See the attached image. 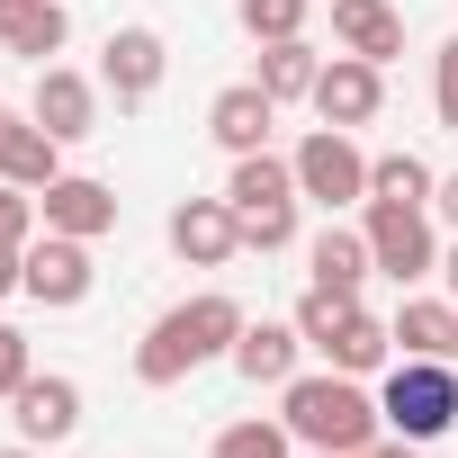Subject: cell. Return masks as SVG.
<instances>
[{"mask_svg": "<svg viewBox=\"0 0 458 458\" xmlns=\"http://www.w3.org/2000/svg\"><path fill=\"white\" fill-rule=\"evenodd\" d=\"M243 324H252V315L225 297V288L180 297L171 315H153V324H144V342H135V386H180V377H198L207 360H234Z\"/></svg>", "mask_w": 458, "mask_h": 458, "instance_id": "cell-1", "label": "cell"}, {"mask_svg": "<svg viewBox=\"0 0 458 458\" xmlns=\"http://www.w3.org/2000/svg\"><path fill=\"white\" fill-rule=\"evenodd\" d=\"M279 422L297 431V449H377V431H386L377 395L360 377H342V369H315V377L297 369L279 386Z\"/></svg>", "mask_w": 458, "mask_h": 458, "instance_id": "cell-2", "label": "cell"}, {"mask_svg": "<svg viewBox=\"0 0 458 458\" xmlns=\"http://www.w3.org/2000/svg\"><path fill=\"white\" fill-rule=\"evenodd\" d=\"M225 207L243 225V252H288L297 243V162L288 153H234V180H225Z\"/></svg>", "mask_w": 458, "mask_h": 458, "instance_id": "cell-3", "label": "cell"}, {"mask_svg": "<svg viewBox=\"0 0 458 458\" xmlns=\"http://www.w3.org/2000/svg\"><path fill=\"white\" fill-rule=\"evenodd\" d=\"M377 413H386L395 440L431 449L440 431H458V360H395L386 386H377Z\"/></svg>", "mask_w": 458, "mask_h": 458, "instance_id": "cell-4", "label": "cell"}, {"mask_svg": "<svg viewBox=\"0 0 458 458\" xmlns=\"http://www.w3.org/2000/svg\"><path fill=\"white\" fill-rule=\"evenodd\" d=\"M360 234H369V261L395 279V288H422L440 270V234H431V207H395V198H360Z\"/></svg>", "mask_w": 458, "mask_h": 458, "instance_id": "cell-5", "label": "cell"}, {"mask_svg": "<svg viewBox=\"0 0 458 458\" xmlns=\"http://www.w3.org/2000/svg\"><path fill=\"white\" fill-rule=\"evenodd\" d=\"M288 162H297V198H315V207H333V216L369 198V153H360V135H342V126H315Z\"/></svg>", "mask_w": 458, "mask_h": 458, "instance_id": "cell-6", "label": "cell"}, {"mask_svg": "<svg viewBox=\"0 0 458 458\" xmlns=\"http://www.w3.org/2000/svg\"><path fill=\"white\" fill-rule=\"evenodd\" d=\"M99 288V270H90V243L81 234H37L28 252H19V297H37V306H81Z\"/></svg>", "mask_w": 458, "mask_h": 458, "instance_id": "cell-7", "label": "cell"}, {"mask_svg": "<svg viewBox=\"0 0 458 458\" xmlns=\"http://www.w3.org/2000/svg\"><path fill=\"white\" fill-rule=\"evenodd\" d=\"M324 126H342V135H360L377 108H386V64H369V55H333L324 72H315V99H306Z\"/></svg>", "mask_w": 458, "mask_h": 458, "instance_id": "cell-8", "label": "cell"}, {"mask_svg": "<svg viewBox=\"0 0 458 458\" xmlns=\"http://www.w3.org/2000/svg\"><path fill=\"white\" fill-rule=\"evenodd\" d=\"M28 117H37L55 144H90V135H99V81L72 72V64H37V99H28Z\"/></svg>", "mask_w": 458, "mask_h": 458, "instance_id": "cell-9", "label": "cell"}, {"mask_svg": "<svg viewBox=\"0 0 458 458\" xmlns=\"http://www.w3.org/2000/svg\"><path fill=\"white\" fill-rule=\"evenodd\" d=\"M162 72H171V46H162L153 28H108V46H99V90H117V108H144V99L162 90Z\"/></svg>", "mask_w": 458, "mask_h": 458, "instance_id": "cell-10", "label": "cell"}, {"mask_svg": "<svg viewBox=\"0 0 458 458\" xmlns=\"http://www.w3.org/2000/svg\"><path fill=\"white\" fill-rule=\"evenodd\" d=\"M37 216H46V234H81V243H99V234H117V189L90 180V171H64V180L37 189Z\"/></svg>", "mask_w": 458, "mask_h": 458, "instance_id": "cell-11", "label": "cell"}, {"mask_svg": "<svg viewBox=\"0 0 458 458\" xmlns=\"http://www.w3.org/2000/svg\"><path fill=\"white\" fill-rule=\"evenodd\" d=\"M162 234H171V252H180L189 270H225V261L243 252V225H234V207H225V198H180Z\"/></svg>", "mask_w": 458, "mask_h": 458, "instance_id": "cell-12", "label": "cell"}, {"mask_svg": "<svg viewBox=\"0 0 458 458\" xmlns=\"http://www.w3.org/2000/svg\"><path fill=\"white\" fill-rule=\"evenodd\" d=\"M10 422H19V440H37V449H64L72 431H81V386L72 377H28L19 395H10Z\"/></svg>", "mask_w": 458, "mask_h": 458, "instance_id": "cell-13", "label": "cell"}, {"mask_svg": "<svg viewBox=\"0 0 458 458\" xmlns=\"http://www.w3.org/2000/svg\"><path fill=\"white\" fill-rule=\"evenodd\" d=\"M270 126H279V99H270L261 81H225V90L207 99V135H216L225 153H261Z\"/></svg>", "mask_w": 458, "mask_h": 458, "instance_id": "cell-14", "label": "cell"}, {"mask_svg": "<svg viewBox=\"0 0 458 458\" xmlns=\"http://www.w3.org/2000/svg\"><path fill=\"white\" fill-rule=\"evenodd\" d=\"M333 46L369 55V64H395L404 55V10L395 0H333Z\"/></svg>", "mask_w": 458, "mask_h": 458, "instance_id": "cell-15", "label": "cell"}, {"mask_svg": "<svg viewBox=\"0 0 458 458\" xmlns=\"http://www.w3.org/2000/svg\"><path fill=\"white\" fill-rule=\"evenodd\" d=\"M0 46L28 55V64H55L72 46V10L64 0H0Z\"/></svg>", "mask_w": 458, "mask_h": 458, "instance_id": "cell-16", "label": "cell"}, {"mask_svg": "<svg viewBox=\"0 0 458 458\" xmlns=\"http://www.w3.org/2000/svg\"><path fill=\"white\" fill-rule=\"evenodd\" d=\"M386 333L395 360H458V297H404Z\"/></svg>", "mask_w": 458, "mask_h": 458, "instance_id": "cell-17", "label": "cell"}, {"mask_svg": "<svg viewBox=\"0 0 458 458\" xmlns=\"http://www.w3.org/2000/svg\"><path fill=\"white\" fill-rule=\"evenodd\" d=\"M297 360H306V333L297 324H243V342H234V377L243 386H288L297 377Z\"/></svg>", "mask_w": 458, "mask_h": 458, "instance_id": "cell-18", "label": "cell"}, {"mask_svg": "<svg viewBox=\"0 0 458 458\" xmlns=\"http://www.w3.org/2000/svg\"><path fill=\"white\" fill-rule=\"evenodd\" d=\"M0 180H10V189H46V180H64V144H55L37 117H0Z\"/></svg>", "mask_w": 458, "mask_h": 458, "instance_id": "cell-19", "label": "cell"}, {"mask_svg": "<svg viewBox=\"0 0 458 458\" xmlns=\"http://www.w3.org/2000/svg\"><path fill=\"white\" fill-rule=\"evenodd\" d=\"M369 270H377V261H369V234H360V225H324V234L306 243V279H315V288H351V297H360Z\"/></svg>", "mask_w": 458, "mask_h": 458, "instance_id": "cell-20", "label": "cell"}, {"mask_svg": "<svg viewBox=\"0 0 458 458\" xmlns=\"http://www.w3.org/2000/svg\"><path fill=\"white\" fill-rule=\"evenodd\" d=\"M315 72H324V55H315L306 37H279V46H261V72H252V81L288 108V99H315Z\"/></svg>", "mask_w": 458, "mask_h": 458, "instance_id": "cell-21", "label": "cell"}, {"mask_svg": "<svg viewBox=\"0 0 458 458\" xmlns=\"http://www.w3.org/2000/svg\"><path fill=\"white\" fill-rule=\"evenodd\" d=\"M369 198H395V207H431L440 180L422 153H369Z\"/></svg>", "mask_w": 458, "mask_h": 458, "instance_id": "cell-22", "label": "cell"}, {"mask_svg": "<svg viewBox=\"0 0 458 458\" xmlns=\"http://www.w3.org/2000/svg\"><path fill=\"white\" fill-rule=\"evenodd\" d=\"M324 360H333V369H342V377H377V369H386V360H395V333H386V324H377V315H369V306H360V315H351V324H342V342H333V351H324Z\"/></svg>", "mask_w": 458, "mask_h": 458, "instance_id": "cell-23", "label": "cell"}, {"mask_svg": "<svg viewBox=\"0 0 458 458\" xmlns=\"http://www.w3.org/2000/svg\"><path fill=\"white\" fill-rule=\"evenodd\" d=\"M207 458H297V431L279 413H243V422H225Z\"/></svg>", "mask_w": 458, "mask_h": 458, "instance_id": "cell-24", "label": "cell"}, {"mask_svg": "<svg viewBox=\"0 0 458 458\" xmlns=\"http://www.w3.org/2000/svg\"><path fill=\"white\" fill-rule=\"evenodd\" d=\"M351 315H360V297H351V288H315V279H306V297H297V315H288V324L306 333V351H333Z\"/></svg>", "mask_w": 458, "mask_h": 458, "instance_id": "cell-25", "label": "cell"}, {"mask_svg": "<svg viewBox=\"0 0 458 458\" xmlns=\"http://www.w3.org/2000/svg\"><path fill=\"white\" fill-rule=\"evenodd\" d=\"M243 10V37L252 46H279V37H306V10L315 0H234Z\"/></svg>", "mask_w": 458, "mask_h": 458, "instance_id": "cell-26", "label": "cell"}, {"mask_svg": "<svg viewBox=\"0 0 458 458\" xmlns=\"http://www.w3.org/2000/svg\"><path fill=\"white\" fill-rule=\"evenodd\" d=\"M37 189H10V180H0V252H28L37 243Z\"/></svg>", "mask_w": 458, "mask_h": 458, "instance_id": "cell-27", "label": "cell"}, {"mask_svg": "<svg viewBox=\"0 0 458 458\" xmlns=\"http://www.w3.org/2000/svg\"><path fill=\"white\" fill-rule=\"evenodd\" d=\"M431 108H440V126L458 135V37L431 55Z\"/></svg>", "mask_w": 458, "mask_h": 458, "instance_id": "cell-28", "label": "cell"}, {"mask_svg": "<svg viewBox=\"0 0 458 458\" xmlns=\"http://www.w3.org/2000/svg\"><path fill=\"white\" fill-rule=\"evenodd\" d=\"M28 377H37V360H28V333H19V324H0V404H10Z\"/></svg>", "mask_w": 458, "mask_h": 458, "instance_id": "cell-29", "label": "cell"}, {"mask_svg": "<svg viewBox=\"0 0 458 458\" xmlns=\"http://www.w3.org/2000/svg\"><path fill=\"white\" fill-rule=\"evenodd\" d=\"M369 458H422V440H377Z\"/></svg>", "mask_w": 458, "mask_h": 458, "instance_id": "cell-30", "label": "cell"}, {"mask_svg": "<svg viewBox=\"0 0 458 458\" xmlns=\"http://www.w3.org/2000/svg\"><path fill=\"white\" fill-rule=\"evenodd\" d=\"M0 297H19V252H0Z\"/></svg>", "mask_w": 458, "mask_h": 458, "instance_id": "cell-31", "label": "cell"}, {"mask_svg": "<svg viewBox=\"0 0 458 458\" xmlns=\"http://www.w3.org/2000/svg\"><path fill=\"white\" fill-rule=\"evenodd\" d=\"M431 207H440V216L458 225V180H440V198H431Z\"/></svg>", "mask_w": 458, "mask_h": 458, "instance_id": "cell-32", "label": "cell"}, {"mask_svg": "<svg viewBox=\"0 0 458 458\" xmlns=\"http://www.w3.org/2000/svg\"><path fill=\"white\" fill-rule=\"evenodd\" d=\"M440 279H449V297H458V243H449V252H440Z\"/></svg>", "mask_w": 458, "mask_h": 458, "instance_id": "cell-33", "label": "cell"}, {"mask_svg": "<svg viewBox=\"0 0 458 458\" xmlns=\"http://www.w3.org/2000/svg\"><path fill=\"white\" fill-rule=\"evenodd\" d=\"M297 458H369V449H297Z\"/></svg>", "mask_w": 458, "mask_h": 458, "instance_id": "cell-34", "label": "cell"}, {"mask_svg": "<svg viewBox=\"0 0 458 458\" xmlns=\"http://www.w3.org/2000/svg\"><path fill=\"white\" fill-rule=\"evenodd\" d=\"M0 458H46V449H37V440H19V449H0Z\"/></svg>", "mask_w": 458, "mask_h": 458, "instance_id": "cell-35", "label": "cell"}, {"mask_svg": "<svg viewBox=\"0 0 458 458\" xmlns=\"http://www.w3.org/2000/svg\"><path fill=\"white\" fill-rule=\"evenodd\" d=\"M0 117H10V99H0Z\"/></svg>", "mask_w": 458, "mask_h": 458, "instance_id": "cell-36", "label": "cell"}]
</instances>
